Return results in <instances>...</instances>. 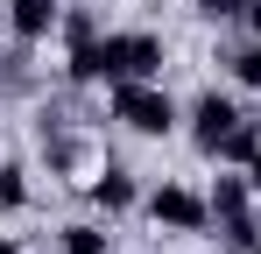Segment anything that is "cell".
Instances as JSON below:
<instances>
[{
  "instance_id": "cell-2",
  "label": "cell",
  "mask_w": 261,
  "mask_h": 254,
  "mask_svg": "<svg viewBox=\"0 0 261 254\" xmlns=\"http://www.w3.org/2000/svg\"><path fill=\"white\" fill-rule=\"evenodd\" d=\"M113 120H127L134 134H170L176 127V106L155 78H120L113 85Z\"/></svg>"
},
{
  "instance_id": "cell-11",
  "label": "cell",
  "mask_w": 261,
  "mask_h": 254,
  "mask_svg": "<svg viewBox=\"0 0 261 254\" xmlns=\"http://www.w3.org/2000/svg\"><path fill=\"white\" fill-rule=\"evenodd\" d=\"M57 29H64L71 49H85V42H99V14H92V7H64V21H57Z\"/></svg>"
},
{
  "instance_id": "cell-4",
  "label": "cell",
  "mask_w": 261,
  "mask_h": 254,
  "mask_svg": "<svg viewBox=\"0 0 261 254\" xmlns=\"http://www.w3.org/2000/svg\"><path fill=\"white\" fill-rule=\"evenodd\" d=\"M233 120H240V106H233L226 92H205V99L191 106V134H198V148L212 156V148H219V134H226Z\"/></svg>"
},
{
  "instance_id": "cell-17",
  "label": "cell",
  "mask_w": 261,
  "mask_h": 254,
  "mask_svg": "<svg viewBox=\"0 0 261 254\" xmlns=\"http://www.w3.org/2000/svg\"><path fill=\"white\" fill-rule=\"evenodd\" d=\"M247 176H254V191H261V156H254V163H247Z\"/></svg>"
},
{
  "instance_id": "cell-5",
  "label": "cell",
  "mask_w": 261,
  "mask_h": 254,
  "mask_svg": "<svg viewBox=\"0 0 261 254\" xmlns=\"http://www.w3.org/2000/svg\"><path fill=\"white\" fill-rule=\"evenodd\" d=\"M64 21V0H7V29L21 42H36V36H49Z\"/></svg>"
},
{
  "instance_id": "cell-19",
  "label": "cell",
  "mask_w": 261,
  "mask_h": 254,
  "mask_svg": "<svg viewBox=\"0 0 261 254\" xmlns=\"http://www.w3.org/2000/svg\"><path fill=\"white\" fill-rule=\"evenodd\" d=\"M0 21H7V7H0Z\"/></svg>"
},
{
  "instance_id": "cell-16",
  "label": "cell",
  "mask_w": 261,
  "mask_h": 254,
  "mask_svg": "<svg viewBox=\"0 0 261 254\" xmlns=\"http://www.w3.org/2000/svg\"><path fill=\"white\" fill-rule=\"evenodd\" d=\"M247 21H254V36H261V0H247Z\"/></svg>"
},
{
  "instance_id": "cell-6",
  "label": "cell",
  "mask_w": 261,
  "mask_h": 254,
  "mask_svg": "<svg viewBox=\"0 0 261 254\" xmlns=\"http://www.w3.org/2000/svg\"><path fill=\"white\" fill-rule=\"evenodd\" d=\"M212 156H219V163H254V156H261V120H247V113H240V120L219 134Z\"/></svg>"
},
{
  "instance_id": "cell-18",
  "label": "cell",
  "mask_w": 261,
  "mask_h": 254,
  "mask_svg": "<svg viewBox=\"0 0 261 254\" xmlns=\"http://www.w3.org/2000/svg\"><path fill=\"white\" fill-rule=\"evenodd\" d=\"M0 254H21V247H14V240H0Z\"/></svg>"
},
{
  "instance_id": "cell-12",
  "label": "cell",
  "mask_w": 261,
  "mask_h": 254,
  "mask_svg": "<svg viewBox=\"0 0 261 254\" xmlns=\"http://www.w3.org/2000/svg\"><path fill=\"white\" fill-rule=\"evenodd\" d=\"M226 64H233V78L247 85V92H261V36L247 42V49H233V57H226Z\"/></svg>"
},
{
  "instance_id": "cell-9",
  "label": "cell",
  "mask_w": 261,
  "mask_h": 254,
  "mask_svg": "<svg viewBox=\"0 0 261 254\" xmlns=\"http://www.w3.org/2000/svg\"><path fill=\"white\" fill-rule=\"evenodd\" d=\"M43 156H49V169H78V163H85V141H78V134L43 127Z\"/></svg>"
},
{
  "instance_id": "cell-3",
  "label": "cell",
  "mask_w": 261,
  "mask_h": 254,
  "mask_svg": "<svg viewBox=\"0 0 261 254\" xmlns=\"http://www.w3.org/2000/svg\"><path fill=\"white\" fill-rule=\"evenodd\" d=\"M148 219L170 226V233H205V226H212V205H205L198 191H184V184H163V191L148 198Z\"/></svg>"
},
{
  "instance_id": "cell-8",
  "label": "cell",
  "mask_w": 261,
  "mask_h": 254,
  "mask_svg": "<svg viewBox=\"0 0 261 254\" xmlns=\"http://www.w3.org/2000/svg\"><path fill=\"white\" fill-rule=\"evenodd\" d=\"M205 205H212V219H240V212L254 205V176H219Z\"/></svg>"
},
{
  "instance_id": "cell-14",
  "label": "cell",
  "mask_w": 261,
  "mask_h": 254,
  "mask_svg": "<svg viewBox=\"0 0 261 254\" xmlns=\"http://www.w3.org/2000/svg\"><path fill=\"white\" fill-rule=\"evenodd\" d=\"M0 205H29V184H21V169H14V163L0 169Z\"/></svg>"
},
{
  "instance_id": "cell-1",
  "label": "cell",
  "mask_w": 261,
  "mask_h": 254,
  "mask_svg": "<svg viewBox=\"0 0 261 254\" xmlns=\"http://www.w3.org/2000/svg\"><path fill=\"white\" fill-rule=\"evenodd\" d=\"M163 71V36H148V29H120V36H99L85 49H71V78L92 85H120V78H155Z\"/></svg>"
},
{
  "instance_id": "cell-13",
  "label": "cell",
  "mask_w": 261,
  "mask_h": 254,
  "mask_svg": "<svg viewBox=\"0 0 261 254\" xmlns=\"http://www.w3.org/2000/svg\"><path fill=\"white\" fill-rule=\"evenodd\" d=\"M64 254H106V233L78 219V226H64Z\"/></svg>"
},
{
  "instance_id": "cell-7",
  "label": "cell",
  "mask_w": 261,
  "mask_h": 254,
  "mask_svg": "<svg viewBox=\"0 0 261 254\" xmlns=\"http://www.w3.org/2000/svg\"><path fill=\"white\" fill-rule=\"evenodd\" d=\"M141 191H134V169H106V176H92V205L99 212H127Z\"/></svg>"
},
{
  "instance_id": "cell-15",
  "label": "cell",
  "mask_w": 261,
  "mask_h": 254,
  "mask_svg": "<svg viewBox=\"0 0 261 254\" xmlns=\"http://www.w3.org/2000/svg\"><path fill=\"white\" fill-rule=\"evenodd\" d=\"M198 14H205V21H240L247 0H198Z\"/></svg>"
},
{
  "instance_id": "cell-10",
  "label": "cell",
  "mask_w": 261,
  "mask_h": 254,
  "mask_svg": "<svg viewBox=\"0 0 261 254\" xmlns=\"http://www.w3.org/2000/svg\"><path fill=\"white\" fill-rule=\"evenodd\" d=\"M219 226H226V247H233V254H261V219H254V212L219 219Z\"/></svg>"
}]
</instances>
